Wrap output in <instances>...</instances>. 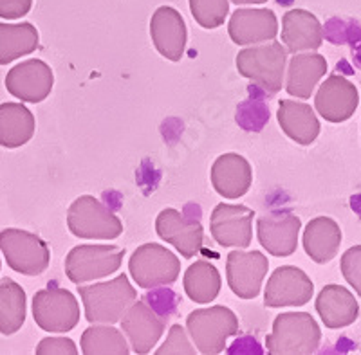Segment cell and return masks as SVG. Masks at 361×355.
<instances>
[{"label":"cell","instance_id":"1","mask_svg":"<svg viewBox=\"0 0 361 355\" xmlns=\"http://www.w3.org/2000/svg\"><path fill=\"white\" fill-rule=\"evenodd\" d=\"M322 330L307 312H286L276 316L273 332L266 337L271 355H311L318 350Z\"/></svg>","mask_w":361,"mask_h":355},{"label":"cell","instance_id":"2","mask_svg":"<svg viewBox=\"0 0 361 355\" xmlns=\"http://www.w3.org/2000/svg\"><path fill=\"white\" fill-rule=\"evenodd\" d=\"M80 298L85 306V319L102 325H114L123 312L137 299V292L128 282L127 274H119L111 282L80 287Z\"/></svg>","mask_w":361,"mask_h":355},{"label":"cell","instance_id":"3","mask_svg":"<svg viewBox=\"0 0 361 355\" xmlns=\"http://www.w3.org/2000/svg\"><path fill=\"white\" fill-rule=\"evenodd\" d=\"M186 328L201 354L217 355L224 351L228 337L238 334V318L222 305L197 309L186 318Z\"/></svg>","mask_w":361,"mask_h":355},{"label":"cell","instance_id":"4","mask_svg":"<svg viewBox=\"0 0 361 355\" xmlns=\"http://www.w3.org/2000/svg\"><path fill=\"white\" fill-rule=\"evenodd\" d=\"M288 63V51L282 44H267L247 47L237 54V70L240 76L251 80L267 94L282 90L283 73Z\"/></svg>","mask_w":361,"mask_h":355},{"label":"cell","instance_id":"5","mask_svg":"<svg viewBox=\"0 0 361 355\" xmlns=\"http://www.w3.org/2000/svg\"><path fill=\"white\" fill-rule=\"evenodd\" d=\"M69 231L87 240H116L123 235V224L96 197L82 195L67 211Z\"/></svg>","mask_w":361,"mask_h":355},{"label":"cell","instance_id":"6","mask_svg":"<svg viewBox=\"0 0 361 355\" xmlns=\"http://www.w3.org/2000/svg\"><path fill=\"white\" fill-rule=\"evenodd\" d=\"M128 270L140 289H157L177 282L180 260L164 245L143 244L132 253Z\"/></svg>","mask_w":361,"mask_h":355},{"label":"cell","instance_id":"7","mask_svg":"<svg viewBox=\"0 0 361 355\" xmlns=\"http://www.w3.org/2000/svg\"><path fill=\"white\" fill-rule=\"evenodd\" d=\"M0 251L15 273L38 276L49 267L51 251L38 235L9 228L0 231Z\"/></svg>","mask_w":361,"mask_h":355},{"label":"cell","instance_id":"8","mask_svg":"<svg viewBox=\"0 0 361 355\" xmlns=\"http://www.w3.org/2000/svg\"><path fill=\"white\" fill-rule=\"evenodd\" d=\"M125 249L118 245H76L66 258V274L71 282L82 285L114 274L123 263Z\"/></svg>","mask_w":361,"mask_h":355},{"label":"cell","instance_id":"9","mask_svg":"<svg viewBox=\"0 0 361 355\" xmlns=\"http://www.w3.org/2000/svg\"><path fill=\"white\" fill-rule=\"evenodd\" d=\"M33 318L44 332H71L80 321V303L67 289L38 290L33 298Z\"/></svg>","mask_w":361,"mask_h":355},{"label":"cell","instance_id":"10","mask_svg":"<svg viewBox=\"0 0 361 355\" xmlns=\"http://www.w3.org/2000/svg\"><path fill=\"white\" fill-rule=\"evenodd\" d=\"M269 269V260L260 251L237 249L228 254L226 278L231 292L240 299H253L260 294L262 282Z\"/></svg>","mask_w":361,"mask_h":355},{"label":"cell","instance_id":"11","mask_svg":"<svg viewBox=\"0 0 361 355\" xmlns=\"http://www.w3.org/2000/svg\"><path fill=\"white\" fill-rule=\"evenodd\" d=\"M314 285L311 278L298 267L283 266L275 269L264 290V305L269 309L280 306H302L311 301Z\"/></svg>","mask_w":361,"mask_h":355},{"label":"cell","instance_id":"12","mask_svg":"<svg viewBox=\"0 0 361 355\" xmlns=\"http://www.w3.org/2000/svg\"><path fill=\"white\" fill-rule=\"evenodd\" d=\"M255 211L243 204H219L212 213V237L221 247L244 249L253 238Z\"/></svg>","mask_w":361,"mask_h":355},{"label":"cell","instance_id":"13","mask_svg":"<svg viewBox=\"0 0 361 355\" xmlns=\"http://www.w3.org/2000/svg\"><path fill=\"white\" fill-rule=\"evenodd\" d=\"M302 220L288 209H279L257 220V237L271 256H291L298 247Z\"/></svg>","mask_w":361,"mask_h":355},{"label":"cell","instance_id":"14","mask_svg":"<svg viewBox=\"0 0 361 355\" xmlns=\"http://www.w3.org/2000/svg\"><path fill=\"white\" fill-rule=\"evenodd\" d=\"M119 321L132 351L137 355L150 354L164 332V319L148 303L137 299L123 312Z\"/></svg>","mask_w":361,"mask_h":355},{"label":"cell","instance_id":"15","mask_svg":"<svg viewBox=\"0 0 361 355\" xmlns=\"http://www.w3.org/2000/svg\"><path fill=\"white\" fill-rule=\"evenodd\" d=\"M4 83L9 94L20 101L42 103L53 90L54 76L45 61L27 60L13 67Z\"/></svg>","mask_w":361,"mask_h":355},{"label":"cell","instance_id":"16","mask_svg":"<svg viewBox=\"0 0 361 355\" xmlns=\"http://www.w3.org/2000/svg\"><path fill=\"white\" fill-rule=\"evenodd\" d=\"M360 105V94L353 82L333 74L320 85L314 98L318 114L329 123H343L354 116Z\"/></svg>","mask_w":361,"mask_h":355},{"label":"cell","instance_id":"17","mask_svg":"<svg viewBox=\"0 0 361 355\" xmlns=\"http://www.w3.org/2000/svg\"><path fill=\"white\" fill-rule=\"evenodd\" d=\"M156 231L161 240L173 245L183 258L197 256L204 242V229L201 222L190 220L177 209H163L157 215Z\"/></svg>","mask_w":361,"mask_h":355},{"label":"cell","instance_id":"18","mask_svg":"<svg viewBox=\"0 0 361 355\" xmlns=\"http://www.w3.org/2000/svg\"><path fill=\"white\" fill-rule=\"evenodd\" d=\"M150 37L161 56L170 61H179L186 49V24L177 9L161 6L150 20Z\"/></svg>","mask_w":361,"mask_h":355},{"label":"cell","instance_id":"19","mask_svg":"<svg viewBox=\"0 0 361 355\" xmlns=\"http://www.w3.org/2000/svg\"><path fill=\"white\" fill-rule=\"evenodd\" d=\"M228 33L237 45L275 40L279 35V18L271 9H237L230 18Z\"/></svg>","mask_w":361,"mask_h":355},{"label":"cell","instance_id":"20","mask_svg":"<svg viewBox=\"0 0 361 355\" xmlns=\"http://www.w3.org/2000/svg\"><path fill=\"white\" fill-rule=\"evenodd\" d=\"M253 182V170L246 157L238 154H222L212 166V184L224 199H240Z\"/></svg>","mask_w":361,"mask_h":355},{"label":"cell","instance_id":"21","mask_svg":"<svg viewBox=\"0 0 361 355\" xmlns=\"http://www.w3.org/2000/svg\"><path fill=\"white\" fill-rule=\"evenodd\" d=\"M282 42L291 54L316 51L324 42V27L312 13L291 9L282 18Z\"/></svg>","mask_w":361,"mask_h":355},{"label":"cell","instance_id":"22","mask_svg":"<svg viewBox=\"0 0 361 355\" xmlns=\"http://www.w3.org/2000/svg\"><path fill=\"white\" fill-rule=\"evenodd\" d=\"M316 312L327 328H345L360 316V303L349 289L341 285H325L316 298Z\"/></svg>","mask_w":361,"mask_h":355},{"label":"cell","instance_id":"23","mask_svg":"<svg viewBox=\"0 0 361 355\" xmlns=\"http://www.w3.org/2000/svg\"><path fill=\"white\" fill-rule=\"evenodd\" d=\"M276 118H279V125L282 127L283 134L302 147L314 143L320 134V121L307 103L282 99L279 101Z\"/></svg>","mask_w":361,"mask_h":355},{"label":"cell","instance_id":"24","mask_svg":"<svg viewBox=\"0 0 361 355\" xmlns=\"http://www.w3.org/2000/svg\"><path fill=\"white\" fill-rule=\"evenodd\" d=\"M325 73H327V60L322 54L296 53L295 58L289 61L288 80H286L288 94L300 99H309Z\"/></svg>","mask_w":361,"mask_h":355},{"label":"cell","instance_id":"25","mask_svg":"<svg viewBox=\"0 0 361 355\" xmlns=\"http://www.w3.org/2000/svg\"><path fill=\"white\" fill-rule=\"evenodd\" d=\"M341 245V229L336 220L329 217H316L304 231V249L316 263H329L334 260Z\"/></svg>","mask_w":361,"mask_h":355},{"label":"cell","instance_id":"26","mask_svg":"<svg viewBox=\"0 0 361 355\" xmlns=\"http://www.w3.org/2000/svg\"><path fill=\"white\" fill-rule=\"evenodd\" d=\"M37 130L33 112L22 103L0 105V147L18 148L33 139Z\"/></svg>","mask_w":361,"mask_h":355},{"label":"cell","instance_id":"27","mask_svg":"<svg viewBox=\"0 0 361 355\" xmlns=\"http://www.w3.org/2000/svg\"><path fill=\"white\" fill-rule=\"evenodd\" d=\"M38 31L33 24H0V66L35 53L38 47Z\"/></svg>","mask_w":361,"mask_h":355},{"label":"cell","instance_id":"28","mask_svg":"<svg viewBox=\"0 0 361 355\" xmlns=\"http://www.w3.org/2000/svg\"><path fill=\"white\" fill-rule=\"evenodd\" d=\"M221 274L214 263L197 260L186 269L185 285L186 294L195 303H212L221 292Z\"/></svg>","mask_w":361,"mask_h":355},{"label":"cell","instance_id":"29","mask_svg":"<svg viewBox=\"0 0 361 355\" xmlns=\"http://www.w3.org/2000/svg\"><path fill=\"white\" fill-rule=\"evenodd\" d=\"M25 292L17 282H0V334L13 335L25 323Z\"/></svg>","mask_w":361,"mask_h":355},{"label":"cell","instance_id":"30","mask_svg":"<svg viewBox=\"0 0 361 355\" xmlns=\"http://www.w3.org/2000/svg\"><path fill=\"white\" fill-rule=\"evenodd\" d=\"M82 351L85 355H128L130 347L118 328L92 323L82 335Z\"/></svg>","mask_w":361,"mask_h":355},{"label":"cell","instance_id":"31","mask_svg":"<svg viewBox=\"0 0 361 355\" xmlns=\"http://www.w3.org/2000/svg\"><path fill=\"white\" fill-rule=\"evenodd\" d=\"M190 11L201 27H221L230 13V0H190Z\"/></svg>","mask_w":361,"mask_h":355},{"label":"cell","instance_id":"32","mask_svg":"<svg viewBox=\"0 0 361 355\" xmlns=\"http://www.w3.org/2000/svg\"><path fill=\"white\" fill-rule=\"evenodd\" d=\"M157 355H193L195 348L190 343L185 328L180 325H173L169 332V337L163 343V347L157 348Z\"/></svg>","mask_w":361,"mask_h":355},{"label":"cell","instance_id":"33","mask_svg":"<svg viewBox=\"0 0 361 355\" xmlns=\"http://www.w3.org/2000/svg\"><path fill=\"white\" fill-rule=\"evenodd\" d=\"M341 273H343L345 280L350 283L357 294L361 292V247L360 245H354L350 247L347 253L341 256Z\"/></svg>","mask_w":361,"mask_h":355},{"label":"cell","instance_id":"34","mask_svg":"<svg viewBox=\"0 0 361 355\" xmlns=\"http://www.w3.org/2000/svg\"><path fill=\"white\" fill-rule=\"evenodd\" d=\"M37 355H78V348L69 337H45L38 343Z\"/></svg>","mask_w":361,"mask_h":355},{"label":"cell","instance_id":"35","mask_svg":"<svg viewBox=\"0 0 361 355\" xmlns=\"http://www.w3.org/2000/svg\"><path fill=\"white\" fill-rule=\"evenodd\" d=\"M33 8V0H0V18L17 20L25 17Z\"/></svg>","mask_w":361,"mask_h":355},{"label":"cell","instance_id":"36","mask_svg":"<svg viewBox=\"0 0 361 355\" xmlns=\"http://www.w3.org/2000/svg\"><path fill=\"white\" fill-rule=\"evenodd\" d=\"M233 4L237 6H244V4H264L267 0H231Z\"/></svg>","mask_w":361,"mask_h":355}]
</instances>
